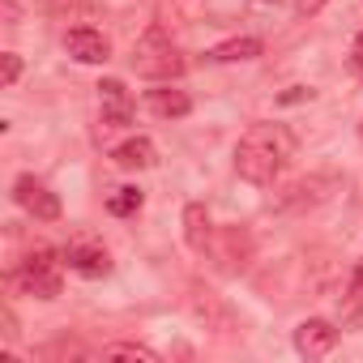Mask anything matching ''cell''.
Here are the masks:
<instances>
[{"instance_id": "6da1fadb", "label": "cell", "mask_w": 363, "mask_h": 363, "mask_svg": "<svg viewBox=\"0 0 363 363\" xmlns=\"http://www.w3.org/2000/svg\"><path fill=\"white\" fill-rule=\"evenodd\" d=\"M291 154H295V137L282 124H252L235 145V171H240V179L265 189L282 175Z\"/></svg>"}, {"instance_id": "7a4b0ae2", "label": "cell", "mask_w": 363, "mask_h": 363, "mask_svg": "<svg viewBox=\"0 0 363 363\" xmlns=\"http://www.w3.org/2000/svg\"><path fill=\"white\" fill-rule=\"evenodd\" d=\"M133 69H137L141 77L171 82V77L184 73V60H179V52L171 48V39H167L158 26H150V30H145V39H141V43H137V52H133Z\"/></svg>"}, {"instance_id": "3957f363", "label": "cell", "mask_w": 363, "mask_h": 363, "mask_svg": "<svg viewBox=\"0 0 363 363\" xmlns=\"http://www.w3.org/2000/svg\"><path fill=\"white\" fill-rule=\"evenodd\" d=\"M18 286L39 295V299H56L60 295V261H56V252L52 248H35L22 261V269H18Z\"/></svg>"}, {"instance_id": "277c9868", "label": "cell", "mask_w": 363, "mask_h": 363, "mask_svg": "<svg viewBox=\"0 0 363 363\" xmlns=\"http://www.w3.org/2000/svg\"><path fill=\"white\" fill-rule=\"evenodd\" d=\"M13 201H18L26 214H35L39 223H56V218H60V197H56V193H48V184H39L35 175H18V184H13Z\"/></svg>"}, {"instance_id": "5b68a950", "label": "cell", "mask_w": 363, "mask_h": 363, "mask_svg": "<svg viewBox=\"0 0 363 363\" xmlns=\"http://www.w3.org/2000/svg\"><path fill=\"white\" fill-rule=\"evenodd\" d=\"M337 346V325H329V320H303L299 329H295V350L303 354V359H320V354H329Z\"/></svg>"}, {"instance_id": "8992f818", "label": "cell", "mask_w": 363, "mask_h": 363, "mask_svg": "<svg viewBox=\"0 0 363 363\" xmlns=\"http://www.w3.org/2000/svg\"><path fill=\"white\" fill-rule=\"evenodd\" d=\"M65 52H69L73 60H82V65H103V60L111 56V43H107L99 30L77 26V30H69V35H65Z\"/></svg>"}, {"instance_id": "52a82bcc", "label": "cell", "mask_w": 363, "mask_h": 363, "mask_svg": "<svg viewBox=\"0 0 363 363\" xmlns=\"http://www.w3.org/2000/svg\"><path fill=\"white\" fill-rule=\"evenodd\" d=\"M65 261H69V269L82 274V278H103V274H111V257H107V248L86 244V240H82V244H69Z\"/></svg>"}, {"instance_id": "ba28073f", "label": "cell", "mask_w": 363, "mask_h": 363, "mask_svg": "<svg viewBox=\"0 0 363 363\" xmlns=\"http://www.w3.org/2000/svg\"><path fill=\"white\" fill-rule=\"evenodd\" d=\"M99 99H103V124H107V128H120V124L133 120V103H128L124 82H116V77L99 82Z\"/></svg>"}, {"instance_id": "9c48e42d", "label": "cell", "mask_w": 363, "mask_h": 363, "mask_svg": "<svg viewBox=\"0 0 363 363\" xmlns=\"http://www.w3.org/2000/svg\"><path fill=\"white\" fill-rule=\"evenodd\" d=\"M337 316H342V329H359L363 325V261L346 278V291L337 299Z\"/></svg>"}, {"instance_id": "30bf717a", "label": "cell", "mask_w": 363, "mask_h": 363, "mask_svg": "<svg viewBox=\"0 0 363 363\" xmlns=\"http://www.w3.org/2000/svg\"><path fill=\"white\" fill-rule=\"evenodd\" d=\"M145 103H150V111L162 116V120H179V116H189V111H193V99H189L184 90H175V86H158V90H150Z\"/></svg>"}, {"instance_id": "8fae6325", "label": "cell", "mask_w": 363, "mask_h": 363, "mask_svg": "<svg viewBox=\"0 0 363 363\" xmlns=\"http://www.w3.org/2000/svg\"><path fill=\"white\" fill-rule=\"evenodd\" d=\"M111 158H116V167H124V171H145V167H154V141H150V137H128L124 145L111 150Z\"/></svg>"}, {"instance_id": "7c38bea8", "label": "cell", "mask_w": 363, "mask_h": 363, "mask_svg": "<svg viewBox=\"0 0 363 363\" xmlns=\"http://www.w3.org/2000/svg\"><path fill=\"white\" fill-rule=\"evenodd\" d=\"M184 240H189V248H197V252H206V244H210V214H206L201 201L184 206Z\"/></svg>"}, {"instance_id": "4fadbf2b", "label": "cell", "mask_w": 363, "mask_h": 363, "mask_svg": "<svg viewBox=\"0 0 363 363\" xmlns=\"http://www.w3.org/2000/svg\"><path fill=\"white\" fill-rule=\"evenodd\" d=\"M210 60H218V65H235V60H252V56H261V39H227V43H218V48H210L206 52Z\"/></svg>"}, {"instance_id": "5bb4252c", "label": "cell", "mask_w": 363, "mask_h": 363, "mask_svg": "<svg viewBox=\"0 0 363 363\" xmlns=\"http://www.w3.org/2000/svg\"><path fill=\"white\" fill-rule=\"evenodd\" d=\"M107 210H111L116 218L137 214V210H141V189H133V184H128V189H116V193L107 197Z\"/></svg>"}, {"instance_id": "9a60e30c", "label": "cell", "mask_w": 363, "mask_h": 363, "mask_svg": "<svg viewBox=\"0 0 363 363\" xmlns=\"http://www.w3.org/2000/svg\"><path fill=\"white\" fill-rule=\"evenodd\" d=\"M103 354H107V359H133V363H158V354H154L150 346H137V342H116V346H107Z\"/></svg>"}, {"instance_id": "2e32d148", "label": "cell", "mask_w": 363, "mask_h": 363, "mask_svg": "<svg viewBox=\"0 0 363 363\" xmlns=\"http://www.w3.org/2000/svg\"><path fill=\"white\" fill-rule=\"evenodd\" d=\"M0 65H5L0 82H5V86H18V77H22V56H18V52H5V56H0Z\"/></svg>"}, {"instance_id": "e0dca14e", "label": "cell", "mask_w": 363, "mask_h": 363, "mask_svg": "<svg viewBox=\"0 0 363 363\" xmlns=\"http://www.w3.org/2000/svg\"><path fill=\"white\" fill-rule=\"evenodd\" d=\"M325 5H329V0H295V13H299V18H316Z\"/></svg>"}, {"instance_id": "ac0fdd59", "label": "cell", "mask_w": 363, "mask_h": 363, "mask_svg": "<svg viewBox=\"0 0 363 363\" xmlns=\"http://www.w3.org/2000/svg\"><path fill=\"white\" fill-rule=\"evenodd\" d=\"M354 69H359V73H363V35H359V39H354Z\"/></svg>"}]
</instances>
